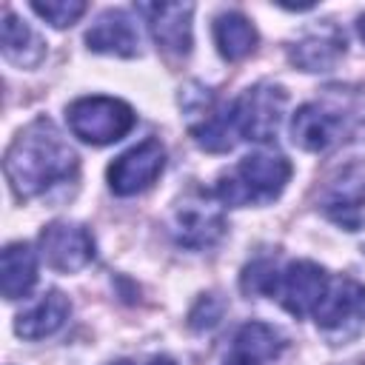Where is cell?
Instances as JSON below:
<instances>
[{
    "mask_svg": "<svg viewBox=\"0 0 365 365\" xmlns=\"http://www.w3.org/2000/svg\"><path fill=\"white\" fill-rule=\"evenodd\" d=\"M77 174V151L63 140L51 120L29 123L6 151V177L17 197L29 200Z\"/></svg>",
    "mask_w": 365,
    "mask_h": 365,
    "instance_id": "6da1fadb",
    "label": "cell"
},
{
    "mask_svg": "<svg viewBox=\"0 0 365 365\" xmlns=\"http://www.w3.org/2000/svg\"><path fill=\"white\" fill-rule=\"evenodd\" d=\"M291 177V163L277 151H254L240 165L220 177L217 197L225 205H259L282 194Z\"/></svg>",
    "mask_w": 365,
    "mask_h": 365,
    "instance_id": "7a4b0ae2",
    "label": "cell"
},
{
    "mask_svg": "<svg viewBox=\"0 0 365 365\" xmlns=\"http://www.w3.org/2000/svg\"><path fill=\"white\" fill-rule=\"evenodd\" d=\"M74 137L91 145H108L134 128V111L128 103L114 97H83L66 111Z\"/></svg>",
    "mask_w": 365,
    "mask_h": 365,
    "instance_id": "3957f363",
    "label": "cell"
},
{
    "mask_svg": "<svg viewBox=\"0 0 365 365\" xmlns=\"http://www.w3.org/2000/svg\"><path fill=\"white\" fill-rule=\"evenodd\" d=\"M282 108H285V91L279 86L259 83V86L245 88L231 103V117H234L240 140L268 143L279 128Z\"/></svg>",
    "mask_w": 365,
    "mask_h": 365,
    "instance_id": "277c9868",
    "label": "cell"
},
{
    "mask_svg": "<svg viewBox=\"0 0 365 365\" xmlns=\"http://www.w3.org/2000/svg\"><path fill=\"white\" fill-rule=\"evenodd\" d=\"M317 328L331 336H354L365 328V285L356 279H336L328 285V294L322 297L319 308L314 311Z\"/></svg>",
    "mask_w": 365,
    "mask_h": 365,
    "instance_id": "5b68a950",
    "label": "cell"
},
{
    "mask_svg": "<svg viewBox=\"0 0 365 365\" xmlns=\"http://www.w3.org/2000/svg\"><path fill=\"white\" fill-rule=\"evenodd\" d=\"M328 285H331V279H328L322 265L299 259V262H291L285 271L277 274L271 297H277L288 314L305 317V314H314L319 308L322 297L328 294Z\"/></svg>",
    "mask_w": 365,
    "mask_h": 365,
    "instance_id": "8992f818",
    "label": "cell"
},
{
    "mask_svg": "<svg viewBox=\"0 0 365 365\" xmlns=\"http://www.w3.org/2000/svg\"><path fill=\"white\" fill-rule=\"evenodd\" d=\"M163 165H165V148L160 145V140L148 137V140L137 143L134 148L123 151L108 165V185L120 197L140 194L160 177Z\"/></svg>",
    "mask_w": 365,
    "mask_h": 365,
    "instance_id": "52a82bcc",
    "label": "cell"
},
{
    "mask_svg": "<svg viewBox=\"0 0 365 365\" xmlns=\"http://www.w3.org/2000/svg\"><path fill=\"white\" fill-rule=\"evenodd\" d=\"M40 254L48 268L71 274L91 262L94 257V237L86 225L77 222H48L40 231Z\"/></svg>",
    "mask_w": 365,
    "mask_h": 365,
    "instance_id": "ba28073f",
    "label": "cell"
},
{
    "mask_svg": "<svg viewBox=\"0 0 365 365\" xmlns=\"http://www.w3.org/2000/svg\"><path fill=\"white\" fill-rule=\"evenodd\" d=\"M171 237L185 248H208L225 234V220L217 205L202 197H185L171 214Z\"/></svg>",
    "mask_w": 365,
    "mask_h": 365,
    "instance_id": "9c48e42d",
    "label": "cell"
},
{
    "mask_svg": "<svg viewBox=\"0 0 365 365\" xmlns=\"http://www.w3.org/2000/svg\"><path fill=\"white\" fill-rule=\"evenodd\" d=\"M148 31L168 57H185L191 51V3H137Z\"/></svg>",
    "mask_w": 365,
    "mask_h": 365,
    "instance_id": "30bf717a",
    "label": "cell"
},
{
    "mask_svg": "<svg viewBox=\"0 0 365 365\" xmlns=\"http://www.w3.org/2000/svg\"><path fill=\"white\" fill-rule=\"evenodd\" d=\"M345 134V117L342 111L322 106V103H305L297 108L291 120V140L294 145L305 151H328L336 145Z\"/></svg>",
    "mask_w": 365,
    "mask_h": 365,
    "instance_id": "8fae6325",
    "label": "cell"
},
{
    "mask_svg": "<svg viewBox=\"0 0 365 365\" xmlns=\"http://www.w3.org/2000/svg\"><path fill=\"white\" fill-rule=\"evenodd\" d=\"M342 51H345V34L334 23H325V26L302 34L288 48V57L302 71H328L336 66Z\"/></svg>",
    "mask_w": 365,
    "mask_h": 365,
    "instance_id": "7c38bea8",
    "label": "cell"
},
{
    "mask_svg": "<svg viewBox=\"0 0 365 365\" xmlns=\"http://www.w3.org/2000/svg\"><path fill=\"white\" fill-rule=\"evenodd\" d=\"M362 202H365V171L359 165L345 168L325 188V197H322V208L328 211V217L336 220L339 225H345L348 231H354L359 225Z\"/></svg>",
    "mask_w": 365,
    "mask_h": 365,
    "instance_id": "4fadbf2b",
    "label": "cell"
},
{
    "mask_svg": "<svg viewBox=\"0 0 365 365\" xmlns=\"http://www.w3.org/2000/svg\"><path fill=\"white\" fill-rule=\"evenodd\" d=\"M86 43L91 51H100V54L134 57L137 46H140V34L134 29V20L125 11L111 9V11L100 14L97 23L86 31Z\"/></svg>",
    "mask_w": 365,
    "mask_h": 365,
    "instance_id": "5bb4252c",
    "label": "cell"
},
{
    "mask_svg": "<svg viewBox=\"0 0 365 365\" xmlns=\"http://www.w3.org/2000/svg\"><path fill=\"white\" fill-rule=\"evenodd\" d=\"M37 282V254L26 242H11L6 245L0 257V285L6 299H20L26 297Z\"/></svg>",
    "mask_w": 365,
    "mask_h": 365,
    "instance_id": "9a60e30c",
    "label": "cell"
},
{
    "mask_svg": "<svg viewBox=\"0 0 365 365\" xmlns=\"http://www.w3.org/2000/svg\"><path fill=\"white\" fill-rule=\"evenodd\" d=\"M3 57L20 68H34L46 57V43L14 11H3Z\"/></svg>",
    "mask_w": 365,
    "mask_h": 365,
    "instance_id": "2e32d148",
    "label": "cell"
},
{
    "mask_svg": "<svg viewBox=\"0 0 365 365\" xmlns=\"http://www.w3.org/2000/svg\"><path fill=\"white\" fill-rule=\"evenodd\" d=\"M68 311H71L68 299H66L60 291H48V294H43V299H40L34 308H29L26 314L17 317L14 331H17L23 339H43V336L54 334V331L66 322Z\"/></svg>",
    "mask_w": 365,
    "mask_h": 365,
    "instance_id": "e0dca14e",
    "label": "cell"
},
{
    "mask_svg": "<svg viewBox=\"0 0 365 365\" xmlns=\"http://www.w3.org/2000/svg\"><path fill=\"white\" fill-rule=\"evenodd\" d=\"M214 40L225 60H242L257 46V31L240 11H222L214 20Z\"/></svg>",
    "mask_w": 365,
    "mask_h": 365,
    "instance_id": "ac0fdd59",
    "label": "cell"
},
{
    "mask_svg": "<svg viewBox=\"0 0 365 365\" xmlns=\"http://www.w3.org/2000/svg\"><path fill=\"white\" fill-rule=\"evenodd\" d=\"M282 348H285L282 334L277 328L265 325V322H248L234 336V354H242L254 362L274 359V356H279Z\"/></svg>",
    "mask_w": 365,
    "mask_h": 365,
    "instance_id": "d6986e66",
    "label": "cell"
},
{
    "mask_svg": "<svg viewBox=\"0 0 365 365\" xmlns=\"http://www.w3.org/2000/svg\"><path fill=\"white\" fill-rule=\"evenodd\" d=\"M31 9L46 20L51 23L54 29H66L71 23H77L83 14H86V3L83 0H34Z\"/></svg>",
    "mask_w": 365,
    "mask_h": 365,
    "instance_id": "ffe728a7",
    "label": "cell"
},
{
    "mask_svg": "<svg viewBox=\"0 0 365 365\" xmlns=\"http://www.w3.org/2000/svg\"><path fill=\"white\" fill-rule=\"evenodd\" d=\"M277 268L271 259H257L251 262L245 271H242V291L245 294H268L274 291V282H277Z\"/></svg>",
    "mask_w": 365,
    "mask_h": 365,
    "instance_id": "44dd1931",
    "label": "cell"
},
{
    "mask_svg": "<svg viewBox=\"0 0 365 365\" xmlns=\"http://www.w3.org/2000/svg\"><path fill=\"white\" fill-rule=\"evenodd\" d=\"M220 317H222V302H220L217 297H202V299L197 302V308L191 311L188 325H191L194 331H205V328H214V325L220 322Z\"/></svg>",
    "mask_w": 365,
    "mask_h": 365,
    "instance_id": "7402d4cb",
    "label": "cell"
},
{
    "mask_svg": "<svg viewBox=\"0 0 365 365\" xmlns=\"http://www.w3.org/2000/svg\"><path fill=\"white\" fill-rule=\"evenodd\" d=\"M225 365H257V362L248 359V356H242V354H231V359H228Z\"/></svg>",
    "mask_w": 365,
    "mask_h": 365,
    "instance_id": "603a6c76",
    "label": "cell"
},
{
    "mask_svg": "<svg viewBox=\"0 0 365 365\" xmlns=\"http://www.w3.org/2000/svg\"><path fill=\"white\" fill-rule=\"evenodd\" d=\"M148 365H177V362H174V359H168V356H154Z\"/></svg>",
    "mask_w": 365,
    "mask_h": 365,
    "instance_id": "cb8c5ba5",
    "label": "cell"
},
{
    "mask_svg": "<svg viewBox=\"0 0 365 365\" xmlns=\"http://www.w3.org/2000/svg\"><path fill=\"white\" fill-rule=\"evenodd\" d=\"M359 34H362V40H365V14L359 17Z\"/></svg>",
    "mask_w": 365,
    "mask_h": 365,
    "instance_id": "d4e9b609",
    "label": "cell"
},
{
    "mask_svg": "<svg viewBox=\"0 0 365 365\" xmlns=\"http://www.w3.org/2000/svg\"><path fill=\"white\" fill-rule=\"evenodd\" d=\"M117 365H128V362H117Z\"/></svg>",
    "mask_w": 365,
    "mask_h": 365,
    "instance_id": "484cf974",
    "label": "cell"
}]
</instances>
